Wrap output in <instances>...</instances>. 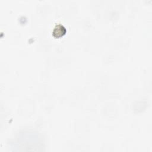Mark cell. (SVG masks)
I'll return each instance as SVG.
<instances>
[{
	"label": "cell",
	"instance_id": "obj_1",
	"mask_svg": "<svg viewBox=\"0 0 152 152\" xmlns=\"http://www.w3.org/2000/svg\"><path fill=\"white\" fill-rule=\"evenodd\" d=\"M66 32L65 27L61 24L55 25L52 31V35L56 38L63 36Z\"/></svg>",
	"mask_w": 152,
	"mask_h": 152
}]
</instances>
